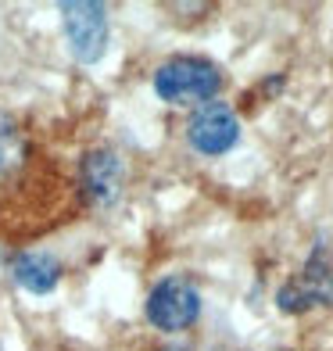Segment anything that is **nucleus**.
<instances>
[{"instance_id": "obj_1", "label": "nucleus", "mask_w": 333, "mask_h": 351, "mask_svg": "<svg viewBox=\"0 0 333 351\" xmlns=\"http://www.w3.org/2000/svg\"><path fill=\"white\" fill-rule=\"evenodd\" d=\"M65 180L18 119L0 115V219H36L51 208Z\"/></svg>"}, {"instance_id": "obj_2", "label": "nucleus", "mask_w": 333, "mask_h": 351, "mask_svg": "<svg viewBox=\"0 0 333 351\" xmlns=\"http://www.w3.org/2000/svg\"><path fill=\"white\" fill-rule=\"evenodd\" d=\"M222 90V72L215 61L197 54H176L154 69V93L165 104H212Z\"/></svg>"}, {"instance_id": "obj_3", "label": "nucleus", "mask_w": 333, "mask_h": 351, "mask_svg": "<svg viewBox=\"0 0 333 351\" xmlns=\"http://www.w3.org/2000/svg\"><path fill=\"white\" fill-rule=\"evenodd\" d=\"M333 308V251L319 241L312 247V254L301 265V273H294L287 283L276 291V308L287 315H301L308 308Z\"/></svg>"}, {"instance_id": "obj_4", "label": "nucleus", "mask_w": 333, "mask_h": 351, "mask_svg": "<svg viewBox=\"0 0 333 351\" xmlns=\"http://www.w3.org/2000/svg\"><path fill=\"white\" fill-rule=\"evenodd\" d=\"M144 312L154 330H165V333L190 330L201 315V291L186 276H165L151 287Z\"/></svg>"}, {"instance_id": "obj_5", "label": "nucleus", "mask_w": 333, "mask_h": 351, "mask_svg": "<svg viewBox=\"0 0 333 351\" xmlns=\"http://www.w3.org/2000/svg\"><path fill=\"white\" fill-rule=\"evenodd\" d=\"M58 11L75 61L97 65L108 51V8L97 0H65L58 4Z\"/></svg>"}, {"instance_id": "obj_6", "label": "nucleus", "mask_w": 333, "mask_h": 351, "mask_svg": "<svg viewBox=\"0 0 333 351\" xmlns=\"http://www.w3.org/2000/svg\"><path fill=\"white\" fill-rule=\"evenodd\" d=\"M125 186V165L111 147H93L79 162V197L90 208H115Z\"/></svg>"}, {"instance_id": "obj_7", "label": "nucleus", "mask_w": 333, "mask_h": 351, "mask_svg": "<svg viewBox=\"0 0 333 351\" xmlns=\"http://www.w3.org/2000/svg\"><path fill=\"white\" fill-rule=\"evenodd\" d=\"M186 140L197 154L219 158V154L236 147V140H241V119H236V111L222 101L201 104L186 122Z\"/></svg>"}, {"instance_id": "obj_8", "label": "nucleus", "mask_w": 333, "mask_h": 351, "mask_svg": "<svg viewBox=\"0 0 333 351\" xmlns=\"http://www.w3.org/2000/svg\"><path fill=\"white\" fill-rule=\"evenodd\" d=\"M11 276L29 294H51L61 283V262L51 251H14L11 254Z\"/></svg>"}, {"instance_id": "obj_9", "label": "nucleus", "mask_w": 333, "mask_h": 351, "mask_svg": "<svg viewBox=\"0 0 333 351\" xmlns=\"http://www.w3.org/2000/svg\"><path fill=\"white\" fill-rule=\"evenodd\" d=\"M158 351H186V348H176V344H172V348H158Z\"/></svg>"}]
</instances>
